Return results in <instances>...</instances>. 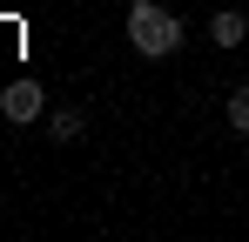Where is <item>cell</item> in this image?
Here are the masks:
<instances>
[{
	"mask_svg": "<svg viewBox=\"0 0 249 242\" xmlns=\"http://www.w3.org/2000/svg\"><path fill=\"white\" fill-rule=\"evenodd\" d=\"M41 108H47L41 81H14V87H0V115H7V121H41Z\"/></svg>",
	"mask_w": 249,
	"mask_h": 242,
	"instance_id": "7a4b0ae2",
	"label": "cell"
},
{
	"mask_svg": "<svg viewBox=\"0 0 249 242\" xmlns=\"http://www.w3.org/2000/svg\"><path fill=\"white\" fill-rule=\"evenodd\" d=\"M128 47L148 54V61H168V54L182 47V20H175L168 7H155V0H135V7H128Z\"/></svg>",
	"mask_w": 249,
	"mask_h": 242,
	"instance_id": "6da1fadb",
	"label": "cell"
},
{
	"mask_svg": "<svg viewBox=\"0 0 249 242\" xmlns=\"http://www.w3.org/2000/svg\"><path fill=\"white\" fill-rule=\"evenodd\" d=\"M229 128H236V135H249V81L229 94Z\"/></svg>",
	"mask_w": 249,
	"mask_h": 242,
	"instance_id": "5b68a950",
	"label": "cell"
},
{
	"mask_svg": "<svg viewBox=\"0 0 249 242\" xmlns=\"http://www.w3.org/2000/svg\"><path fill=\"white\" fill-rule=\"evenodd\" d=\"M209 40H215V47H243V40H249V20L236 14V7H222V14H209Z\"/></svg>",
	"mask_w": 249,
	"mask_h": 242,
	"instance_id": "3957f363",
	"label": "cell"
},
{
	"mask_svg": "<svg viewBox=\"0 0 249 242\" xmlns=\"http://www.w3.org/2000/svg\"><path fill=\"white\" fill-rule=\"evenodd\" d=\"M47 128H54V141H81V108H54V121H47Z\"/></svg>",
	"mask_w": 249,
	"mask_h": 242,
	"instance_id": "277c9868",
	"label": "cell"
}]
</instances>
